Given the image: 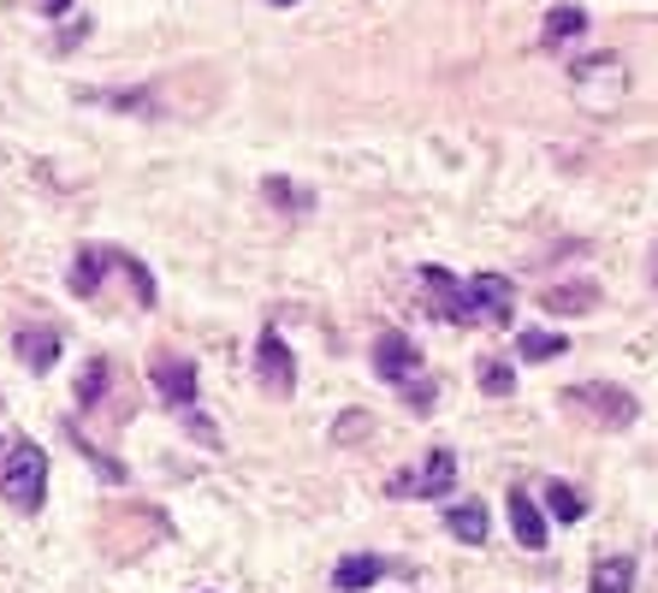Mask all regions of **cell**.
Listing matches in <instances>:
<instances>
[{
    "mask_svg": "<svg viewBox=\"0 0 658 593\" xmlns=\"http://www.w3.org/2000/svg\"><path fill=\"white\" fill-rule=\"evenodd\" d=\"M629 90H635V72H629V60L622 54H587L569 66V101L587 113V119H611L629 108Z\"/></svg>",
    "mask_w": 658,
    "mask_h": 593,
    "instance_id": "1",
    "label": "cell"
},
{
    "mask_svg": "<svg viewBox=\"0 0 658 593\" xmlns=\"http://www.w3.org/2000/svg\"><path fill=\"white\" fill-rule=\"evenodd\" d=\"M0 499L12 511H42L48 499V451L37 440H12L0 458Z\"/></svg>",
    "mask_w": 658,
    "mask_h": 593,
    "instance_id": "2",
    "label": "cell"
},
{
    "mask_svg": "<svg viewBox=\"0 0 658 593\" xmlns=\"http://www.w3.org/2000/svg\"><path fill=\"white\" fill-rule=\"evenodd\" d=\"M564 404L576 410V415H587V422H599V428H629L635 415H640V410H635V392L611 386V380H587V386H569Z\"/></svg>",
    "mask_w": 658,
    "mask_h": 593,
    "instance_id": "3",
    "label": "cell"
},
{
    "mask_svg": "<svg viewBox=\"0 0 658 593\" xmlns=\"http://www.w3.org/2000/svg\"><path fill=\"white\" fill-rule=\"evenodd\" d=\"M392 499H452L457 493V451L452 445H433L422 469H409V475H397L386 486Z\"/></svg>",
    "mask_w": 658,
    "mask_h": 593,
    "instance_id": "4",
    "label": "cell"
},
{
    "mask_svg": "<svg viewBox=\"0 0 658 593\" xmlns=\"http://www.w3.org/2000/svg\"><path fill=\"white\" fill-rule=\"evenodd\" d=\"M149 380H154V392L166 398V410L196 415V362H190V356L154 351V356H149Z\"/></svg>",
    "mask_w": 658,
    "mask_h": 593,
    "instance_id": "5",
    "label": "cell"
},
{
    "mask_svg": "<svg viewBox=\"0 0 658 593\" xmlns=\"http://www.w3.org/2000/svg\"><path fill=\"white\" fill-rule=\"evenodd\" d=\"M374 374L392 380V386H409V380H422V351H415V339L397 333V326H386V333L374 339Z\"/></svg>",
    "mask_w": 658,
    "mask_h": 593,
    "instance_id": "6",
    "label": "cell"
},
{
    "mask_svg": "<svg viewBox=\"0 0 658 593\" xmlns=\"http://www.w3.org/2000/svg\"><path fill=\"white\" fill-rule=\"evenodd\" d=\"M422 291L433 296V321H445V326H480L475 309H469V285H457L445 268H422Z\"/></svg>",
    "mask_w": 658,
    "mask_h": 593,
    "instance_id": "7",
    "label": "cell"
},
{
    "mask_svg": "<svg viewBox=\"0 0 658 593\" xmlns=\"http://www.w3.org/2000/svg\"><path fill=\"white\" fill-rule=\"evenodd\" d=\"M255 380H262L273 398H291V392H297V362H291V351H285L280 333H262V339H255Z\"/></svg>",
    "mask_w": 658,
    "mask_h": 593,
    "instance_id": "8",
    "label": "cell"
},
{
    "mask_svg": "<svg viewBox=\"0 0 658 593\" xmlns=\"http://www.w3.org/2000/svg\"><path fill=\"white\" fill-rule=\"evenodd\" d=\"M108 273H119V250H108V243H83L72 273H65V285H72V296H95Z\"/></svg>",
    "mask_w": 658,
    "mask_h": 593,
    "instance_id": "9",
    "label": "cell"
},
{
    "mask_svg": "<svg viewBox=\"0 0 658 593\" xmlns=\"http://www.w3.org/2000/svg\"><path fill=\"white\" fill-rule=\"evenodd\" d=\"M510 303H516V285L505 273H475L469 279V309L475 321H510Z\"/></svg>",
    "mask_w": 658,
    "mask_h": 593,
    "instance_id": "10",
    "label": "cell"
},
{
    "mask_svg": "<svg viewBox=\"0 0 658 593\" xmlns=\"http://www.w3.org/2000/svg\"><path fill=\"white\" fill-rule=\"evenodd\" d=\"M386 570H392V564H386L379 552H351V557H338V564H333V587H338V593H368Z\"/></svg>",
    "mask_w": 658,
    "mask_h": 593,
    "instance_id": "11",
    "label": "cell"
},
{
    "mask_svg": "<svg viewBox=\"0 0 658 593\" xmlns=\"http://www.w3.org/2000/svg\"><path fill=\"white\" fill-rule=\"evenodd\" d=\"M445 529H452L463 546H487L493 534V511L480 499H463V504H445Z\"/></svg>",
    "mask_w": 658,
    "mask_h": 593,
    "instance_id": "12",
    "label": "cell"
},
{
    "mask_svg": "<svg viewBox=\"0 0 658 593\" xmlns=\"http://www.w3.org/2000/svg\"><path fill=\"white\" fill-rule=\"evenodd\" d=\"M540 309H546V315H587V309H599V285H594V279L546 285V291H540Z\"/></svg>",
    "mask_w": 658,
    "mask_h": 593,
    "instance_id": "13",
    "label": "cell"
},
{
    "mask_svg": "<svg viewBox=\"0 0 658 593\" xmlns=\"http://www.w3.org/2000/svg\"><path fill=\"white\" fill-rule=\"evenodd\" d=\"M505 511H510V529H516V546L540 552V546H546V516H540V504H534L528 493H510V499H505Z\"/></svg>",
    "mask_w": 658,
    "mask_h": 593,
    "instance_id": "14",
    "label": "cell"
},
{
    "mask_svg": "<svg viewBox=\"0 0 658 593\" xmlns=\"http://www.w3.org/2000/svg\"><path fill=\"white\" fill-rule=\"evenodd\" d=\"M19 356H24L30 374H48V369H54V356H60V333H54V326H24V333H19Z\"/></svg>",
    "mask_w": 658,
    "mask_h": 593,
    "instance_id": "15",
    "label": "cell"
},
{
    "mask_svg": "<svg viewBox=\"0 0 658 593\" xmlns=\"http://www.w3.org/2000/svg\"><path fill=\"white\" fill-rule=\"evenodd\" d=\"M576 37H587V12H581V7H551L540 42H546V48H569Z\"/></svg>",
    "mask_w": 658,
    "mask_h": 593,
    "instance_id": "16",
    "label": "cell"
},
{
    "mask_svg": "<svg viewBox=\"0 0 658 593\" xmlns=\"http://www.w3.org/2000/svg\"><path fill=\"white\" fill-rule=\"evenodd\" d=\"M78 101H90V108H113V113H154L149 90H78Z\"/></svg>",
    "mask_w": 658,
    "mask_h": 593,
    "instance_id": "17",
    "label": "cell"
},
{
    "mask_svg": "<svg viewBox=\"0 0 658 593\" xmlns=\"http://www.w3.org/2000/svg\"><path fill=\"white\" fill-rule=\"evenodd\" d=\"M564 351H569V339L564 333H546V326L516 333V356H523V362H551V356H564Z\"/></svg>",
    "mask_w": 658,
    "mask_h": 593,
    "instance_id": "18",
    "label": "cell"
},
{
    "mask_svg": "<svg viewBox=\"0 0 658 593\" xmlns=\"http://www.w3.org/2000/svg\"><path fill=\"white\" fill-rule=\"evenodd\" d=\"M587 587L594 593H635V557H599Z\"/></svg>",
    "mask_w": 658,
    "mask_h": 593,
    "instance_id": "19",
    "label": "cell"
},
{
    "mask_svg": "<svg viewBox=\"0 0 658 593\" xmlns=\"http://www.w3.org/2000/svg\"><path fill=\"white\" fill-rule=\"evenodd\" d=\"M475 380H480V392H487V398H510V392H516V374H510V362H498V356H480Z\"/></svg>",
    "mask_w": 658,
    "mask_h": 593,
    "instance_id": "20",
    "label": "cell"
},
{
    "mask_svg": "<svg viewBox=\"0 0 658 593\" xmlns=\"http://www.w3.org/2000/svg\"><path fill=\"white\" fill-rule=\"evenodd\" d=\"M546 504H551V516H558V522H581V516H587V499H581L569 481H551V486H546Z\"/></svg>",
    "mask_w": 658,
    "mask_h": 593,
    "instance_id": "21",
    "label": "cell"
},
{
    "mask_svg": "<svg viewBox=\"0 0 658 593\" xmlns=\"http://www.w3.org/2000/svg\"><path fill=\"white\" fill-rule=\"evenodd\" d=\"M101 392H108V356H90V369L78 380V410H95Z\"/></svg>",
    "mask_w": 658,
    "mask_h": 593,
    "instance_id": "22",
    "label": "cell"
},
{
    "mask_svg": "<svg viewBox=\"0 0 658 593\" xmlns=\"http://www.w3.org/2000/svg\"><path fill=\"white\" fill-rule=\"evenodd\" d=\"M262 190H267V202L285 208V214H308V208H315V190H297V184H285V179H267Z\"/></svg>",
    "mask_w": 658,
    "mask_h": 593,
    "instance_id": "23",
    "label": "cell"
},
{
    "mask_svg": "<svg viewBox=\"0 0 658 593\" xmlns=\"http://www.w3.org/2000/svg\"><path fill=\"white\" fill-rule=\"evenodd\" d=\"M119 273L131 279V291H136V309H154V279H149V268L136 261L131 250H119Z\"/></svg>",
    "mask_w": 658,
    "mask_h": 593,
    "instance_id": "24",
    "label": "cell"
},
{
    "mask_svg": "<svg viewBox=\"0 0 658 593\" xmlns=\"http://www.w3.org/2000/svg\"><path fill=\"white\" fill-rule=\"evenodd\" d=\"M78 451H83V458H90V469H95L101 481H125V469H119V463H113V458H108V451H101V445H83V440H78Z\"/></svg>",
    "mask_w": 658,
    "mask_h": 593,
    "instance_id": "25",
    "label": "cell"
},
{
    "mask_svg": "<svg viewBox=\"0 0 658 593\" xmlns=\"http://www.w3.org/2000/svg\"><path fill=\"white\" fill-rule=\"evenodd\" d=\"M404 392H409V410H415V415H433V380H427V374L409 380Z\"/></svg>",
    "mask_w": 658,
    "mask_h": 593,
    "instance_id": "26",
    "label": "cell"
},
{
    "mask_svg": "<svg viewBox=\"0 0 658 593\" xmlns=\"http://www.w3.org/2000/svg\"><path fill=\"white\" fill-rule=\"evenodd\" d=\"M374 422H368V415H344V422H338V440H351V433H368Z\"/></svg>",
    "mask_w": 658,
    "mask_h": 593,
    "instance_id": "27",
    "label": "cell"
},
{
    "mask_svg": "<svg viewBox=\"0 0 658 593\" xmlns=\"http://www.w3.org/2000/svg\"><path fill=\"white\" fill-rule=\"evenodd\" d=\"M42 12H48V19H65V12H72V0H42Z\"/></svg>",
    "mask_w": 658,
    "mask_h": 593,
    "instance_id": "28",
    "label": "cell"
},
{
    "mask_svg": "<svg viewBox=\"0 0 658 593\" xmlns=\"http://www.w3.org/2000/svg\"><path fill=\"white\" fill-rule=\"evenodd\" d=\"M273 7H297V0H273Z\"/></svg>",
    "mask_w": 658,
    "mask_h": 593,
    "instance_id": "29",
    "label": "cell"
}]
</instances>
